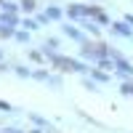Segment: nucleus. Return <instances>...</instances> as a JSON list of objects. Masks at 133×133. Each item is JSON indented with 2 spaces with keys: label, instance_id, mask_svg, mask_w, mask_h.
Here are the masks:
<instances>
[{
  "label": "nucleus",
  "instance_id": "f3484780",
  "mask_svg": "<svg viewBox=\"0 0 133 133\" xmlns=\"http://www.w3.org/2000/svg\"><path fill=\"white\" fill-rule=\"evenodd\" d=\"M29 133H43V130H29Z\"/></svg>",
  "mask_w": 133,
  "mask_h": 133
},
{
  "label": "nucleus",
  "instance_id": "a211bd4d",
  "mask_svg": "<svg viewBox=\"0 0 133 133\" xmlns=\"http://www.w3.org/2000/svg\"><path fill=\"white\" fill-rule=\"evenodd\" d=\"M0 59H3V51H0Z\"/></svg>",
  "mask_w": 133,
  "mask_h": 133
},
{
  "label": "nucleus",
  "instance_id": "2eb2a0df",
  "mask_svg": "<svg viewBox=\"0 0 133 133\" xmlns=\"http://www.w3.org/2000/svg\"><path fill=\"white\" fill-rule=\"evenodd\" d=\"M125 24H128V27H133V14H125Z\"/></svg>",
  "mask_w": 133,
  "mask_h": 133
},
{
  "label": "nucleus",
  "instance_id": "f03ea898",
  "mask_svg": "<svg viewBox=\"0 0 133 133\" xmlns=\"http://www.w3.org/2000/svg\"><path fill=\"white\" fill-rule=\"evenodd\" d=\"M112 29L117 32V35H123V37H133V29L125 24V21H112Z\"/></svg>",
  "mask_w": 133,
  "mask_h": 133
},
{
  "label": "nucleus",
  "instance_id": "9d476101",
  "mask_svg": "<svg viewBox=\"0 0 133 133\" xmlns=\"http://www.w3.org/2000/svg\"><path fill=\"white\" fill-rule=\"evenodd\" d=\"M21 27H27V32H29V29H37V21H32V19H24V21H21Z\"/></svg>",
  "mask_w": 133,
  "mask_h": 133
},
{
  "label": "nucleus",
  "instance_id": "9b49d317",
  "mask_svg": "<svg viewBox=\"0 0 133 133\" xmlns=\"http://www.w3.org/2000/svg\"><path fill=\"white\" fill-rule=\"evenodd\" d=\"M19 43H29V32H16V35H14Z\"/></svg>",
  "mask_w": 133,
  "mask_h": 133
},
{
  "label": "nucleus",
  "instance_id": "4468645a",
  "mask_svg": "<svg viewBox=\"0 0 133 133\" xmlns=\"http://www.w3.org/2000/svg\"><path fill=\"white\" fill-rule=\"evenodd\" d=\"M83 85L88 88V91H96V83H91V80H83Z\"/></svg>",
  "mask_w": 133,
  "mask_h": 133
},
{
  "label": "nucleus",
  "instance_id": "7ed1b4c3",
  "mask_svg": "<svg viewBox=\"0 0 133 133\" xmlns=\"http://www.w3.org/2000/svg\"><path fill=\"white\" fill-rule=\"evenodd\" d=\"M61 32H64L66 37H72V40H80V43L85 40V37H83V32L77 29V27H72V24H64V27H61Z\"/></svg>",
  "mask_w": 133,
  "mask_h": 133
},
{
  "label": "nucleus",
  "instance_id": "dca6fc26",
  "mask_svg": "<svg viewBox=\"0 0 133 133\" xmlns=\"http://www.w3.org/2000/svg\"><path fill=\"white\" fill-rule=\"evenodd\" d=\"M0 109H5V112H11V104H5V101H0Z\"/></svg>",
  "mask_w": 133,
  "mask_h": 133
},
{
  "label": "nucleus",
  "instance_id": "6e6552de",
  "mask_svg": "<svg viewBox=\"0 0 133 133\" xmlns=\"http://www.w3.org/2000/svg\"><path fill=\"white\" fill-rule=\"evenodd\" d=\"M91 75L96 77V80H98V83H107V80H109V77H107L104 72H98V69H91Z\"/></svg>",
  "mask_w": 133,
  "mask_h": 133
},
{
  "label": "nucleus",
  "instance_id": "39448f33",
  "mask_svg": "<svg viewBox=\"0 0 133 133\" xmlns=\"http://www.w3.org/2000/svg\"><path fill=\"white\" fill-rule=\"evenodd\" d=\"M45 19H53V21H56V19H61V11H59V8H53V5H51V8L45 11Z\"/></svg>",
  "mask_w": 133,
  "mask_h": 133
},
{
  "label": "nucleus",
  "instance_id": "20e7f679",
  "mask_svg": "<svg viewBox=\"0 0 133 133\" xmlns=\"http://www.w3.org/2000/svg\"><path fill=\"white\" fill-rule=\"evenodd\" d=\"M80 24H83L88 32H91V35H98V27L93 24V21H88V19H80Z\"/></svg>",
  "mask_w": 133,
  "mask_h": 133
},
{
  "label": "nucleus",
  "instance_id": "0eeeda50",
  "mask_svg": "<svg viewBox=\"0 0 133 133\" xmlns=\"http://www.w3.org/2000/svg\"><path fill=\"white\" fill-rule=\"evenodd\" d=\"M14 72H16L19 77H32V72L27 69V66H14Z\"/></svg>",
  "mask_w": 133,
  "mask_h": 133
},
{
  "label": "nucleus",
  "instance_id": "423d86ee",
  "mask_svg": "<svg viewBox=\"0 0 133 133\" xmlns=\"http://www.w3.org/2000/svg\"><path fill=\"white\" fill-rule=\"evenodd\" d=\"M21 8H24L27 14H32V11L37 8V3H35V0H24V3H21Z\"/></svg>",
  "mask_w": 133,
  "mask_h": 133
},
{
  "label": "nucleus",
  "instance_id": "f8f14e48",
  "mask_svg": "<svg viewBox=\"0 0 133 133\" xmlns=\"http://www.w3.org/2000/svg\"><path fill=\"white\" fill-rule=\"evenodd\" d=\"M123 93H125V96H133V83H125V85H123Z\"/></svg>",
  "mask_w": 133,
  "mask_h": 133
},
{
  "label": "nucleus",
  "instance_id": "1a4fd4ad",
  "mask_svg": "<svg viewBox=\"0 0 133 133\" xmlns=\"http://www.w3.org/2000/svg\"><path fill=\"white\" fill-rule=\"evenodd\" d=\"M0 35L3 37H14L16 32H14V27H0Z\"/></svg>",
  "mask_w": 133,
  "mask_h": 133
},
{
  "label": "nucleus",
  "instance_id": "f257e3e1",
  "mask_svg": "<svg viewBox=\"0 0 133 133\" xmlns=\"http://www.w3.org/2000/svg\"><path fill=\"white\" fill-rule=\"evenodd\" d=\"M45 56H48L53 64H56V66H64V69H72V72H80V75L91 72L83 61H77V59H66V56H59V53H53V51H48V48H45Z\"/></svg>",
  "mask_w": 133,
  "mask_h": 133
},
{
  "label": "nucleus",
  "instance_id": "ddd939ff",
  "mask_svg": "<svg viewBox=\"0 0 133 133\" xmlns=\"http://www.w3.org/2000/svg\"><path fill=\"white\" fill-rule=\"evenodd\" d=\"M29 117H32V120H35V123H37V125H48V120H43V117H37V115H29Z\"/></svg>",
  "mask_w": 133,
  "mask_h": 133
}]
</instances>
